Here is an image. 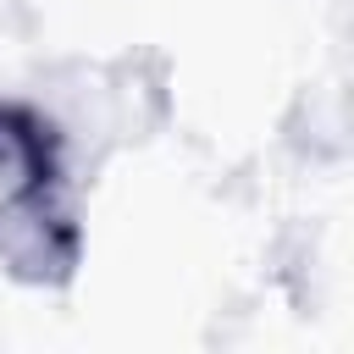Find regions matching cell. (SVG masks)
<instances>
[{
  "label": "cell",
  "mask_w": 354,
  "mask_h": 354,
  "mask_svg": "<svg viewBox=\"0 0 354 354\" xmlns=\"http://www.w3.org/2000/svg\"><path fill=\"white\" fill-rule=\"evenodd\" d=\"M55 138L39 116L0 105V254H17L22 243H39L50 227H61L55 210Z\"/></svg>",
  "instance_id": "cell-1"
}]
</instances>
